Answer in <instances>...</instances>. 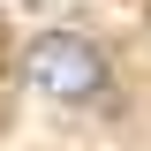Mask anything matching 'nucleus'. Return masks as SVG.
<instances>
[{
	"instance_id": "f257e3e1",
	"label": "nucleus",
	"mask_w": 151,
	"mask_h": 151,
	"mask_svg": "<svg viewBox=\"0 0 151 151\" xmlns=\"http://www.w3.org/2000/svg\"><path fill=\"white\" fill-rule=\"evenodd\" d=\"M98 83H106V53H98L91 38L53 30V38H38V45H30V91H38V98L76 106V98H91Z\"/></svg>"
}]
</instances>
